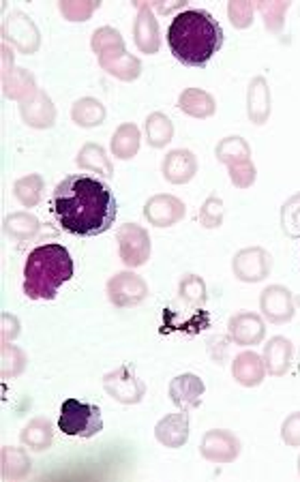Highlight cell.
Masks as SVG:
<instances>
[{"label": "cell", "instance_id": "cell-28", "mask_svg": "<svg viewBox=\"0 0 300 482\" xmlns=\"http://www.w3.org/2000/svg\"><path fill=\"white\" fill-rule=\"evenodd\" d=\"M41 195H44V180L39 174H30V176L20 178L15 183V198L20 200L22 206H36L41 202Z\"/></svg>", "mask_w": 300, "mask_h": 482}, {"label": "cell", "instance_id": "cell-15", "mask_svg": "<svg viewBox=\"0 0 300 482\" xmlns=\"http://www.w3.org/2000/svg\"><path fill=\"white\" fill-rule=\"evenodd\" d=\"M155 436L166 448H181L189 439V416L187 412H176L161 418L155 427Z\"/></svg>", "mask_w": 300, "mask_h": 482}, {"label": "cell", "instance_id": "cell-16", "mask_svg": "<svg viewBox=\"0 0 300 482\" xmlns=\"http://www.w3.org/2000/svg\"><path fill=\"white\" fill-rule=\"evenodd\" d=\"M231 375H234V380L239 381V384L247 386V388H254V386H260L262 381H264L266 364L255 352H243L234 358Z\"/></svg>", "mask_w": 300, "mask_h": 482}, {"label": "cell", "instance_id": "cell-24", "mask_svg": "<svg viewBox=\"0 0 300 482\" xmlns=\"http://www.w3.org/2000/svg\"><path fill=\"white\" fill-rule=\"evenodd\" d=\"M73 120H76V125L80 127H97L103 123L105 118V108L101 105V102H97V99H80V102H76L71 110Z\"/></svg>", "mask_w": 300, "mask_h": 482}, {"label": "cell", "instance_id": "cell-36", "mask_svg": "<svg viewBox=\"0 0 300 482\" xmlns=\"http://www.w3.org/2000/svg\"><path fill=\"white\" fill-rule=\"evenodd\" d=\"M298 474H300V459H298Z\"/></svg>", "mask_w": 300, "mask_h": 482}, {"label": "cell", "instance_id": "cell-4", "mask_svg": "<svg viewBox=\"0 0 300 482\" xmlns=\"http://www.w3.org/2000/svg\"><path fill=\"white\" fill-rule=\"evenodd\" d=\"M58 429L69 437H94L101 433V410L93 404H82L77 399H67L61 405Z\"/></svg>", "mask_w": 300, "mask_h": 482}, {"label": "cell", "instance_id": "cell-7", "mask_svg": "<svg viewBox=\"0 0 300 482\" xmlns=\"http://www.w3.org/2000/svg\"><path fill=\"white\" fill-rule=\"evenodd\" d=\"M103 388L112 399L120 401V404H140L142 396L146 393V386L138 375L134 373V369L123 364L112 373L105 375Z\"/></svg>", "mask_w": 300, "mask_h": 482}, {"label": "cell", "instance_id": "cell-13", "mask_svg": "<svg viewBox=\"0 0 300 482\" xmlns=\"http://www.w3.org/2000/svg\"><path fill=\"white\" fill-rule=\"evenodd\" d=\"M163 176H166L174 184H185L198 174V159L191 151H178L167 152V157L163 159Z\"/></svg>", "mask_w": 300, "mask_h": 482}, {"label": "cell", "instance_id": "cell-29", "mask_svg": "<svg viewBox=\"0 0 300 482\" xmlns=\"http://www.w3.org/2000/svg\"><path fill=\"white\" fill-rule=\"evenodd\" d=\"M4 230H7V234L18 238V241H28V238H33L39 232V221L33 215L15 213L4 219Z\"/></svg>", "mask_w": 300, "mask_h": 482}, {"label": "cell", "instance_id": "cell-32", "mask_svg": "<svg viewBox=\"0 0 300 482\" xmlns=\"http://www.w3.org/2000/svg\"><path fill=\"white\" fill-rule=\"evenodd\" d=\"M281 224L289 236L300 234V193L294 195L288 204H283Z\"/></svg>", "mask_w": 300, "mask_h": 482}, {"label": "cell", "instance_id": "cell-17", "mask_svg": "<svg viewBox=\"0 0 300 482\" xmlns=\"http://www.w3.org/2000/svg\"><path fill=\"white\" fill-rule=\"evenodd\" d=\"M292 356H294V346H292V341L286 337H272L271 341H268V346H264V364H266L268 373L277 375V378H281V375L288 373Z\"/></svg>", "mask_w": 300, "mask_h": 482}, {"label": "cell", "instance_id": "cell-31", "mask_svg": "<svg viewBox=\"0 0 300 482\" xmlns=\"http://www.w3.org/2000/svg\"><path fill=\"white\" fill-rule=\"evenodd\" d=\"M199 224L208 230H215L223 224V202L217 195H210V198L204 202L202 210H199Z\"/></svg>", "mask_w": 300, "mask_h": 482}, {"label": "cell", "instance_id": "cell-10", "mask_svg": "<svg viewBox=\"0 0 300 482\" xmlns=\"http://www.w3.org/2000/svg\"><path fill=\"white\" fill-rule=\"evenodd\" d=\"M202 457L213 463H231L240 454V442L223 429L208 431L202 439Z\"/></svg>", "mask_w": 300, "mask_h": 482}, {"label": "cell", "instance_id": "cell-2", "mask_svg": "<svg viewBox=\"0 0 300 482\" xmlns=\"http://www.w3.org/2000/svg\"><path fill=\"white\" fill-rule=\"evenodd\" d=\"M167 45L174 58L187 67H204L223 45V29L202 9L181 12L167 29Z\"/></svg>", "mask_w": 300, "mask_h": 482}, {"label": "cell", "instance_id": "cell-6", "mask_svg": "<svg viewBox=\"0 0 300 482\" xmlns=\"http://www.w3.org/2000/svg\"><path fill=\"white\" fill-rule=\"evenodd\" d=\"M109 303L120 306H135L149 298V285L135 273H118L108 281Z\"/></svg>", "mask_w": 300, "mask_h": 482}, {"label": "cell", "instance_id": "cell-1", "mask_svg": "<svg viewBox=\"0 0 300 482\" xmlns=\"http://www.w3.org/2000/svg\"><path fill=\"white\" fill-rule=\"evenodd\" d=\"M52 213L58 225L73 236H99L114 225V191L103 180L73 174L56 184L52 193Z\"/></svg>", "mask_w": 300, "mask_h": 482}, {"label": "cell", "instance_id": "cell-14", "mask_svg": "<svg viewBox=\"0 0 300 482\" xmlns=\"http://www.w3.org/2000/svg\"><path fill=\"white\" fill-rule=\"evenodd\" d=\"M204 395V381L193 373H182L178 378L172 380L170 384V396L174 405H178L181 410H193L199 405Z\"/></svg>", "mask_w": 300, "mask_h": 482}, {"label": "cell", "instance_id": "cell-12", "mask_svg": "<svg viewBox=\"0 0 300 482\" xmlns=\"http://www.w3.org/2000/svg\"><path fill=\"white\" fill-rule=\"evenodd\" d=\"M228 328H230V337L234 339V343H239V346H257V343L264 339V332H266L262 317L255 314H249V311L231 315L228 322Z\"/></svg>", "mask_w": 300, "mask_h": 482}, {"label": "cell", "instance_id": "cell-22", "mask_svg": "<svg viewBox=\"0 0 300 482\" xmlns=\"http://www.w3.org/2000/svg\"><path fill=\"white\" fill-rule=\"evenodd\" d=\"M140 148V131L138 127L125 123L118 127V131H116L112 137V152L114 157L118 159H131L138 152Z\"/></svg>", "mask_w": 300, "mask_h": 482}, {"label": "cell", "instance_id": "cell-11", "mask_svg": "<svg viewBox=\"0 0 300 482\" xmlns=\"http://www.w3.org/2000/svg\"><path fill=\"white\" fill-rule=\"evenodd\" d=\"M144 216L157 227L176 225L185 216V204L174 195H155L146 202Z\"/></svg>", "mask_w": 300, "mask_h": 482}, {"label": "cell", "instance_id": "cell-8", "mask_svg": "<svg viewBox=\"0 0 300 482\" xmlns=\"http://www.w3.org/2000/svg\"><path fill=\"white\" fill-rule=\"evenodd\" d=\"M272 268V257L268 256L262 247L243 249L236 253L231 270H234L236 279L245 281V283H257V281L266 279Z\"/></svg>", "mask_w": 300, "mask_h": 482}, {"label": "cell", "instance_id": "cell-18", "mask_svg": "<svg viewBox=\"0 0 300 482\" xmlns=\"http://www.w3.org/2000/svg\"><path fill=\"white\" fill-rule=\"evenodd\" d=\"M135 44L144 54H155L159 50V26L155 15L146 4H140L138 20H135Z\"/></svg>", "mask_w": 300, "mask_h": 482}, {"label": "cell", "instance_id": "cell-27", "mask_svg": "<svg viewBox=\"0 0 300 482\" xmlns=\"http://www.w3.org/2000/svg\"><path fill=\"white\" fill-rule=\"evenodd\" d=\"M30 471V459L20 448H3V476L4 478H24Z\"/></svg>", "mask_w": 300, "mask_h": 482}, {"label": "cell", "instance_id": "cell-5", "mask_svg": "<svg viewBox=\"0 0 300 482\" xmlns=\"http://www.w3.org/2000/svg\"><path fill=\"white\" fill-rule=\"evenodd\" d=\"M118 253L120 259L129 268L144 266L150 257V236L144 227L138 224H127L118 230Z\"/></svg>", "mask_w": 300, "mask_h": 482}, {"label": "cell", "instance_id": "cell-30", "mask_svg": "<svg viewBox=\"0 0 300 482\" xmlns=\"http://www.w3.org/2000/svg\"><path fill=\"white\" fill-rule=\"evenodd\" d=\"M178 294H181V298L185 300V303L202 306L207 303V283H204V279L198 277V274H187V277L181 281V285H178Z\"/></svg>", "mask_w": 300, "mask_h": 482}, {"label": "cell", "instance_id": "cell-34", "mask_svg": "<svg viewBox=\"0 0 300 482\" xmlns=\"http://www.w3.org/2000/svg\"><path fill=\"white\" fill-rule=\"evenodd\" d=\"M228 12H230L231 24H236L239 29H245V26H249L251 18H254V9H251L249 3H231Z\"/></svg>", "mask_w": 300, "mask_h": 482}, {"label": "cell", "instance_id": "cell-35", "mask_svg": "<svg viewBox=\"0 0 300 482\" xmlns=\"http://www.w3.org/2000/svg\"><path fill=\"white\" fill-rule=\"evenodd\" d=\"M93 9L94 4H80V7L77 4H61V12L73 20V22H84L93 13Z\"/></svg>", "mask_w": 300, "mask_h": 482}, {"label": "cell", "instance_id": "cell-33", "mask_svg": "<svg viewBox=\"0 0 300 482\" xmlns=\"http://www.w3.org/2000/svg\"><path fill=\"white\" fill-rule=\"evenodd\" d=\"M281 437H283V442L289 444V446H294V448L300 446V412L292 414L286 422H283Z\"/></svg>", "mask_w": 300, "mask_h": 482}, {"label": "cell", "instance_id": "cell-9", "mask_svg": "<svg viewBox=\"0 0 300 482\" xmlns=\"http://www.w3.org/2000/svg\"><path fill=\"white\" fill-rule=\"evenodd\" d=\"M260 306L262 314H264L268 322H272V324H286V322L292 320L294 311H296L292 292H289L288 288H283V285H271V288H266L264 292H262Z\"/></svg>", "mask_w": 300, "mask_h": 482}, {"label": "cell", "instance_id": "cell-26", "mask_svg": "<svg viewBox=\"0 0 300 482\" xmlns=\"http://www.w3.org/2000/svg\"><path fill=\"white\" fill-rule=\"evenodd\" d=\"M217 159L230 167V166H234V163L251 159V148L243 137H239V135L225 137V140L217 146Z\"/></svg>", "mask_w": 300, "mask_h": 482}, {"label": "cell", "instance_id": "cell-3", "mask_svg": "<svg viewBox=\"0 0 300 482\" xmlns=\"http://www.w3.org/2000/svg\"><path fill=\"white\" fill-rule=\"evenodd\" d=\"M73 277V259L58 242L35 247L24 264V294L30 300H54L58 288Z\"/></svg>", "mask_w": 300, "mask_h": 482}, {"label": "cell", "instance_id": "cell-19", "mask_svg": "<svg viewBox=\"0 0 300 482\" xmlns=\"http://www.w3.org/2000/svg\"><path fill=\"white\" fill-rule=\"evenodd\" d=\"M247 112L255 125H264L266 118L271 116V90L264 78H255L249 84V93H247Z\"/></svg>", "mask_w": 300, "mask_h": 482}, {"label": "cell", "instance_id": "cell-20", "mask_svg": "<svg viewBox=\"0 0 300 482\" xmlns=\"http://www.w3.org/2000/svg\"><path fill=\"white\" fill-rule=\"evenodd\" d=\"M20 437H22L24 446L41 453V450H47L52 446V442H54V427H52V422L47 421V418H35V421H30L28 425L24 427Z\"/></svg>", "mask_w": 300, "mask_h": 482}, {"label": "cell", "instance_id": "cell-21", "mask_svg": "<svg viewBox=\"0 0 300 482\" xmlns=\"http://www.w3.org/2000/svg\"><path fill=\"white\" fill-rule=\"evenodd\" d=\"M178 108L189 116H196V118H208V116L215 114L217 105H215V99L208 93H204V90L189 88L178 99Z\"/></svg>", "mask_w": 300, "mask_h": 482}, {"label": "cell", "instance_id": "cell-23", "mask_svg": "<svg viewBox=\"0 0 300 482\" xmlns=\"http://www.w3.org/2000/svg\"><path fill=\"white\" fill-rule=\"evenodd\" d=\"M77 166L93 169V172L103 174L105 178H112L114 176V167L112 163H109L108 155H105V151L99 144H86L80 151V155H77Z\"/></svg>", "mask_w": 300, "mask_h": 482}, {"label": "cell", "instance_id": "cell-25", "mask_svg": "<svg viewBox=\"0 0 300 482\" xmlns=\"http://www.w3.org/2000/svg\"><path fill=\"white\" fill-rule=\"evenodd\" d=\"M146 135H149V144L155 148H163L166 144H170L174 135L172 120L161 112L150 114L149 120H146Z\"/></svg>", "mask_w": 300, "mask_h": 482}]
</instances>
